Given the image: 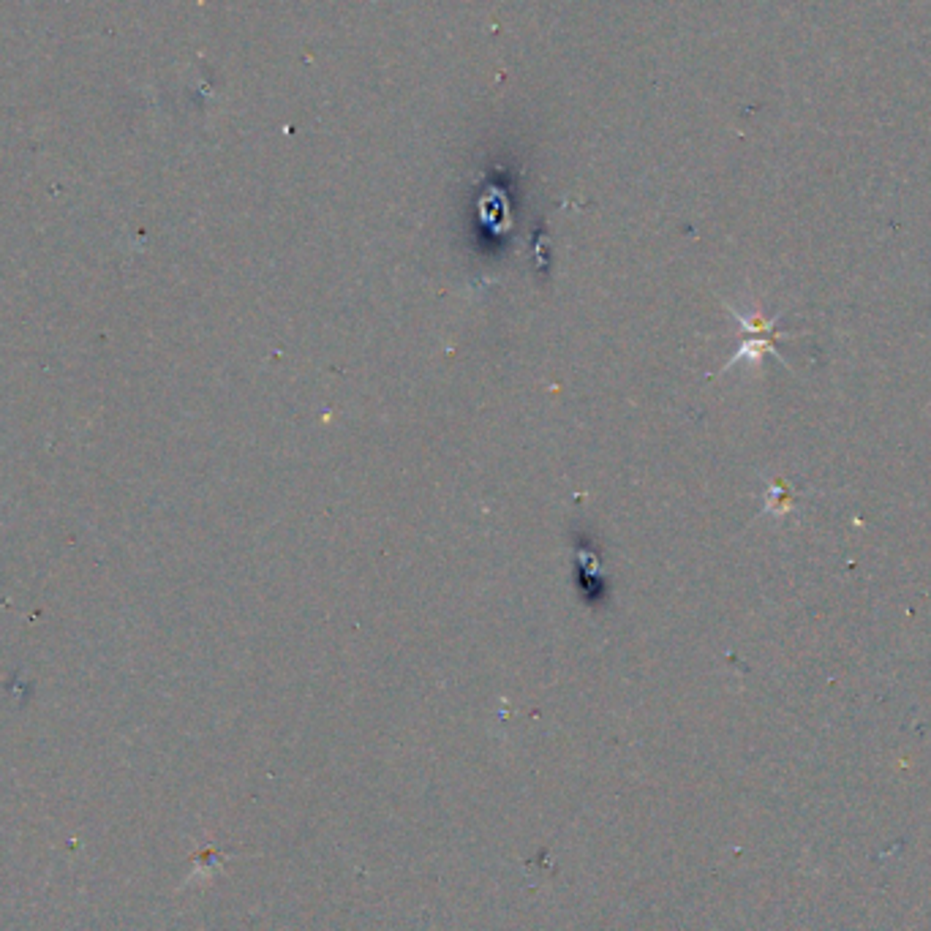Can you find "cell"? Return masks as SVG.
<instances>
[{
	"instance_id": "1",
	"label": "cell",
	"mask_w": 931,
	"mask_h": 931,
	"mask_svg": "<svg viewBox=\"0 0 931 931\" xmlns=\"http://www.w3.org/2000/svg\"><path fill=\"white\" fill-rule=\"evenodd\" d=\"M727 311L736 316V321L741 324V330L746 333V338H744V344H741V349L736 352V357L722 368V373L725 370H730V368H736L738 362H752V365H760V360H762V354L765 352H771L782 365H787L785 362V357H782V352H779V346H777V341L779 338H790V333H777V321L782 319V316H774V319H765L760 311H752V313H746V311H741V308H736L733 303H727Z\"/></svg>"
},
{
	"instance_id": "2",
	"label": "cell",
	"mask_w": 931,
	"mask_h": 931,
	"mask_svg": "<svg viewBox=\"0 0 931 931\" xmlns=\"http://www.w3.org/2000/svg\"><path fill=\"white\" fill-rule=\"evenodd\" d=\"M795 502H798V493L795 487H790L787 479H771L769 487H765V512L774 518L790 515Z\"/></svg>"
}]
</instances>
